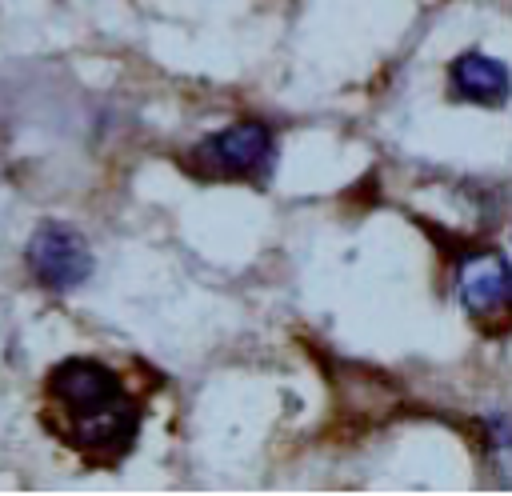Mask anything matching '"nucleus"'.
<instances>
[{
  "instance_id": "f257e3e1",
  "label": "nucleus",
  "mask_w": 512,
  "mask_h": 496,
  "mask_svg": "<svg viewBox=\"0 0 512 496\" xmlns=\"http://www.w3.org/2000/svg\"><path fill=\"white\" fill-rule=\"evenodd\" d=\"M48 400L60 412L52 428L72 448L116 452L128 448L140 428V408L124 396L120 380L100 360H60L48 372Z\"/></svg>"
},
{
  "instance_id": "f03ea898",
  "label": "nucleus",
  "mask_w": 512,
  "mask_h": 496,
  "mask_svg": "<svg viewBox=\"0 0 512 496\" xmlns=\"http://www.w3.org/2000/svg\"><path fill=\"white\" fill-rule=\"evenodd\" d=\"M24 260H28V272L36 284L52 288V292H68L76 284H84L92 276V252H88V240L68 228V224H40L24 248Z\"/></svg>"
},
{
  "instance_id": "7ed1b4c3",
  "label": "nucleus",
  "mask_w": 512,
  "mask_h": 496,
  "mask_svg": "<svg viewBox=\"0 0 512 496\" xmlns=\"http://www.w3.org/2000/svg\"><path fill=\"white\" fill-rule=\"evenodd\" d=\"M196 156L204 160L208 172L216 176H256L268 168L272 160V132L260 120H244V124H228L224 132H212Z\"/></svg>"
},
{
  "instance_id": "20e7f679",
  "label": "nucleus",
  "mask_w": 512,
  "mask_h": 496,
  "mask_svg": "<svg viewBox=\"0 0 512 496\" xmlns=\"http://www.w3.org/2000/svg\"><path fill=\"white\" fill-rule=\"evenodd\" d=\"M460 304L476 320L512 316V268L496 252H476L460 268Z\"/></svg>"
},
{
  "instance_id": "39448f33",
  "label": "nucleus",
  "mask_w": 512,
  "mask_h": 496,
  "mask_svg": "<svg viewBox=\"0 0 512 496\" xmlns=\"http://www.w3.org/2000/svg\"><path fill=\"white\" fill-rule=\"evenodd\" d=\"M448 88H452L456 100H472V104L496 108V104L508 100L512 76H508V68H504L496 56L464 52V56H456L452 68H448Z\"/></svg>"
}]
</instances>
